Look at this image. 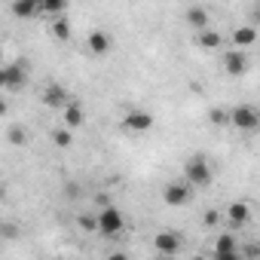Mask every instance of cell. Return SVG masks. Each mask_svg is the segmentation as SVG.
<instances>
[{"instance_id":"f1b7e54d","label":"cell","mask_w":260,"mask_h":260,"mask_svg":"<svg viewBox=\"0 0 260 260\" xmlns=\"http://www.w3.org/2000/svg\"><path fill=\"white\" fill-rule=\"evenodd\" d=\"M4 236L13 239V236H16V226H13V223H4Z\"/></svg>"},{"instance_id":"7a4b0ae2","label":"cell","mask_w":260,"mask_h":260,"mask_svg":"<svg viewBox=\"0 0 260 260\" xmlns=\"http://www.w3.org/2000/svg\"><path fill=\"white\" fill-rule=\"evenodd\" d=\"M230 125L239 132H257L260 128V110L254 104H236L230 110Z\"/></svg>"},{"instance_id":"ba28073f","label":"cell","mask_w":260,"mask_h":260,"mask_svg":"<svg viewBox=\"0 0 260 260\" xmlns=\"http://www.w3.org/2000/svg\"><path fill=\"white\" fill-rule=\"evenodd\" d=\"M153 248L159 251V257H175L181 251V236L172 233V230H162L153 236Z\"/></svg>"},{"instance_id":"4fadbf2b","label":"cell","mask_w":260,"mask_h":260,"mask_svg":"<svg viewBox=\"0 0 260 260\" xmlns=\"http://www.w3.org/2000/svg\"><path fill=\"white\" fill-rule=\"evenodd\" d=\"M89 52L92 55H107L110 52V34L107 31H92L89 34Z\"/></svg>"},{"instance_id":"4316f807","label":"cell","mask_w":260,"mask_h":260,"mask_svg":"<svg viewBox=\"0 0 260 260\" xmlns=\"http://www.w3.org/2000/svg\"><path fill=\"white\" fill-rule=\"evenodd\" d=\"M107 260H128V254H125V251H110Z\"/></svg>"},{"instance_id":"f546056e","label":"cell","mask_w":260,"mask_h":260,"mask_svg":"<svg viewBox=\"0 0 260 260\" xmlns=\"http://www.w3.org/2000/svg\"><path fill=\"white\" fill-rule=\"evenodd\" d=\"M190 260H205V257H199V254H196V257H190Z\"/></svg>"},{"instance_id":"30bf717a","label":"cell","mask_w":260,"mask_h":260,"mask_svg":"<svg viewBox=\"0 0 260 260\" xmlns=\"http://www.w3.org/2000/svg\"><path fill=\"white\" fill-rule=\"evenodd\" d=\"M184 19H187V25L196 28V34H199V31H208V25H211L205 7H187V10H184Z\"/></svg>"},{"instance_id":"7402d4cb","label":"cell","mask_w":260,"mask_h":260,"mask_svg":"<svg viewBox=\"0 0 260 260\" xmlns=\"http://www.w3.org/2000/svg\"><path fill=\"white\" fill-rule=\"evenodd\" d=\"M77 223H80V230H86V233H98V214H80Z\"/></svg>"},{"instance_id":"ffe728a7","label":"cell","mask_w":260,"mask_h":260,"mask_svg":"<svg viewBox=\"0 0 260 260\" xmlns=\"http://www.w3.org/2000/svg\"><path fill=\"white\" fill-rule=\"evenodd\" d=\"M52 141H55V147H71V144H74L71 128H55V132H52Z\"/></svg>"},{"instance_id":"9a60e30c","label":"cell","mask_w":260,"mask_h":260,"mask_svg":"<svg viewBox=\"0 0 260 260\" xmlns=\"http://www.w3.org/2000/svg\"><path fill=\"white\" fill-rule=\"evenodd\" d=\"M196 43H199L202 49H220V46H223V34L214 31V28H208V31H199V34H196Z\"/></svg>"},{"instance_id":"5b68a950","label":"cell","mask_w":260,"mask_h":260,"mask_svg":"<svg viewBox=\"0 0 260 260\" xmlns=\"http://www.w3.org/2000/svg\"><path fill=\"white\" fill-rule=\"evenodd\" d=\"M190 196H193V187L187 184V181H172V184H166V190H162V202L166 205H187L190 202Z\"/></svg>"},{"instance_id":"8fae6325","label":"cell","mask_w":260,"mask_h":260,"mask_svg":"<svg viewBox=\"0 0 260 260\" xmlns=\"http://www.w3.org/2000/svg\"><path fill=\"white\" fill-rule=\"evenodd\" d=\"M233 43H236V49L254 46V43H257V28H254V25H239V28L233 31Z\"/></svg>"},{"instance_id":"7c38bea8","label":"cell","mask_w":260,"mask_h":260,"mask_svg":"<svg viewBox=\"0 0 260 260\" xmlns=\"http://www.w3.org/2000/svg\"><path fill=\"white\" fill-rule=\"evenodd\" d=\"M226 220H230V226H245L248 220H251V208L245 205V202H233L230 208H226Z\"/></svg>"},{"instance_id":"9c48e42d","label":"cell","mask_w":260,"mask_h":260,"mask_svg":"<svg viewBox=\"0 0 260 260\" xmlns=\"http://www.w3.org/2000/svg\"><path fill=\"white\" fill-rule=\"evenodd\" d=\"M43 104H46V107H61V110H64V107L71 104V92H68L61 83H49V86L43 89Z\"/></svg>"},{"instance_id":"603a6c76","label":"cell","mask_w":260,"mask_h":260,"mask_svg":"<svg viewBox=\"0 0 260 260\" xmlns=\"http://www.w3.org/2000/svg\"><path fill=\"white\" fill-rule=\"evenodd\" d=\"M25 141H28V135H25V128L13 125V128H10V144H16V147H19V144H25Z\"/></svg>"},{"instance_id":"484cf974","label":"cell","mask_w":260,"mask_h":260,"mask_svg":"<svg viewBox=\"0 0 260 260\" xmlns=\"http://www.w3.org/2000/svg\"><path fill=\"white\" fill-rule=\"evenodd\" d=\"M214 260H245L239 251H233V254H214Z\"/></svg>"},{"instance_id":"8992f818","label":"cell","mask_w":260,"mask_h":260,"mask_svg":"<svg viewBox=\"0 0 260 260\" xmlns=\"http://www.w3.org/2000/svg\"><path fill=\"white\" fill-rule=\"evenodd\" d=\"M248 68H251V61H248L245 49H226V52H223V71H226L230 77H245Z\"/></svg>"},{"instance_id":"4dcf8cb0","label":"cell","mask_w":260,"mask_h":260,"mask_svg":"<svg viewBox=\"0 0 260 260\" xmlns=\"http://www.w3.org/2000/svg\"><path fill=\"white\" fill-rule=\"evenodd\" d=\"M159 260H175V257H159Z\"/></svg>"},{"instance_id":"83f0119b","label":"cell","mask_w":260,"mask_h":260,"mask_svg":"<svg viewBox=\"0 0 260 260\" xmlns=\"http://www.w3.org/2000/svg\"><path fill=\"white\" fill-rule=\"evenodd\" d=\"M251 25H260V4L251 10Z\"/></svg>"},{"instance_id":"44dd1931","label":"cell","mask_w":260,"mask_h":260,"mask_svg":"<svg viewBox=\"0 0 260 260\" xmlns=\"http://www.w3.org/2000/svg\"><path fill=\"white\" fill-rule=\"evenodd\" d=\"M208 119H211V125H230V110L211 107V110H208Z\"/></svg>"},{"instance_id":"e0dca14e","label":"cell","mask_w":260,"mask_h":260,"mask_svg":"<svg viewBox=\"0 0 260 260\" xmlns=\"http://www.w3.org/2000/svg\"><path fill=\"white\" fill-rule=\"evenodd\" d=\"M49 28H52V37H55V40H61V43H68V40H71V22H68V16L52 19V22H49Z\"/></svg>"},{"instance_id":"d6986e66","label":"cell","mask_w":260,"mask_h":260,"mask_svg":"<svg viewBox=\"0 0 260 260\" xmlns=\"http://www.w3.org/2000/svg\"><path fill=\"white\" fill-rule=\"evenodd\" d=\"M64 10H68V7L61 4V0H46V4H40V13H43V16H55V19H58V16H64Z\"/></svg>"},{"instance_id":"6da1fadb","label":"cell","mask_w":260,"mask_h":260,"mask_svg":"<svg viewBox=\"0 0 260 260\" xmlns=\"http://www.w3.org/2000/svg\"><path fill=\"white\" fill-rule=\"evenodd\" d=\"M184 181H187L190 187H196V190H205V187L214 181V172H211L208 159H205V156H190L187 166H184Z\"/></svg>"},{"instance_id":"277c9868","label":"cell","mask_w":260,"mask_h":260,"mask_svg":"<svg viewBox=\"0 0 260 260\" xmlns=\"http://www.w3.org/2000/svg\"><path fill=\"white\" fill-rule=\"evenodd\" d=\"M25 83H28V64L25 61H13V64H7L4 71H0V86H4L7 92H16Z\"/></svg>"},{"instance_id":"cb8c5ba5","label":"cell","mask_w":260,"mask_h":260,"mask_svg":"<svg viewBox=\"0 0 260 260\" xmlns=\"http://www.w3.org/2000/svg\"><path fill=\"white\" fill-rule=\"evenodd\" d=\"M205 226H217L220 223V211L217 208H211V211H205V220H202Z\"/></svg>"},{"instance_id":"5bb4252c","label":"cell","mask_w":260,"mask_h":260,"mask_svg":"<svg viewBox=\"0 0 260 260\" xmlns=\"http://www.w3.org/2000/svg\"><path fill=\"white\" fill-rule=\"evenodd\" d=\"M83 119H86V113H83V104L74 98V101L64 107V128H77V125H83Z\"/></svg>"},{"instance_id":"2e32d148","label":"cell","mask_w":260,"mask_h":260,"mask_svg":"<svg viewBox=\"0 0 260 260\" xmlns=\"http://www.w3.org/2000/svg\"><path fill=\"white\" fill-rule=\"evenodd\" d=\"M10 10H13V16H19V19H31V16L40 13V4H31V0H13Z\"/></svg>"},{"instance_id":"52a82bcc","label":"cell","mask_w":260,"mask_h":260,"mask_svg":"<svg viewBox=\"0 0 260 260\" xmlns=\"http://www.w3.org/2000/svg\"><path fill=\"white\" fill-rule=\"evenodd\" d=\"M122 128H128V132H150L153 128V113H147V110H125L122 113Z\"/></svg>"},{"instance_id":"ac0fdd59","label":"cell","mask_w":260,"mask_h":260,"mask_svg":"<svg viewBox=\"0 0 260 260\" xmlns=\"http://www.w3.org/2000/svg\"><path fill=\"white\" fill-rule=\"evenodd\" d=\"M233 251H239L236 248V236L233 233H220L217 242H214V254H233Z\"/></svg>"},{"instance_id":"3957f363","label":"cell","mask_w":260,"mask_h":260,"mask_svg":"<svg viewBox=\"0 0 260 260\" xmlns=\"http://www.w3.org/2000/svg\"><path fill=\"white\" fill-rule=\"evenodd\" d=\"M122 230H125L122 211H119L116 205H101V211H98V233L107 236V239H113V236H119Z\"/></svg>"},{"instance_id":"d4e9b609","label":"cell","mask_w":260,"mask_h":260,"mask_svg":"<svg viewBox=\"0 0 260 260\" xmlns=\"http://www.w3.org/2000/svg\"><path fill=\"white\" fill-rule=\"evenodd\" d=\"M245 257H248V260H260V245H257V242L245 245Z\"/></svg>"}]
</instances>
